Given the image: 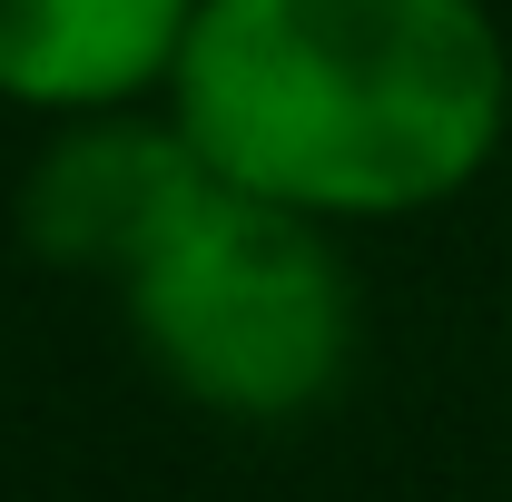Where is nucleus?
Masks as SVG:
<instances>
[{
  "instance_id": "nucleus-1",
  "label": "nucleus",
  "mask_w": 512,
  "mask_h": 502,
  "mask_svg": "<svg viewBox=\"0 0 512 502\" xmlns=\"http://www.w3.org/2000/svg\"><path fill=\"white\" fill-rule=\"evenodd\" d=\"M168 119L266 207L404 227L493 178L512 40L493 0H197Z\"/></svg>"
},
{
  "instance_id": "nucleus-2",
  "label": "nucleus",
  "mask_w": 512,
  "mask_h": 502,
  "mask_svg": "<svg viewBox=\"0 0 512 502\" xmlns=\"http://www.w3.org/2000/svg\"><path fill=\"white\" fill-rule=\"evenodd\" d=\"M119 315L148 375L188 414L247 424V434L325 414L365 335L345 227L266 207L227 178L119 276Z\"/></svg>"
},
{
  "instance_id": "nucleus-3",
  "label": "nucleus",
  "mask_w": 512,
  "mask_h": 502,
  "mask_svg": "<svg viewBox=\"0 0 512 502\" xmlns=\"http://www.w3.org/2000/svg\"><path fill=\"white\" fill-rule=\"evenodd\" d=\"M207 188H217V168L188 148V128L168 119V99H138V109H99V119L50 128L40 158L20 168L10 217H20V247L40 266L119 286Z\"/></svg>"
},
{
  "instance_id": "nucleus-4",
  "label": "nucleus",
  "mask_w": 512,
  "mask_h": 502,
  "mask_svg": "<svg viewBox=\"0 0 512 502\" xmlns=\"http://www.w3.org/2000/svg\"><path fill=\"white\" fill-rule=\"evenodd\" d=\"M197 0H0V109L60 128L168 99Z\"/></svg>"
},
{
  "instance_id": "nucleus-5",
  "label": "nucleus",
  "mask_w": 512,
  "mask_h": 502,
  "mask_svg": "<svg viewBox=\"0 0 512 502\" xmlns=\"http://www.w3.org/2000/svg\"><path fill=\"white\" fill-rule=\"evenodd\" d=\"M503 355H512V286H503Z\"/></svg>"
}]
</instances>
